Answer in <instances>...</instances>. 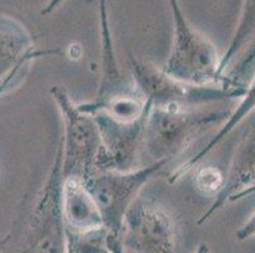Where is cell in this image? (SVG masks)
Returning <instances> with one entry per match:
<instances>
[{"label": "cell", "instance_id": "obj_1", "mask_svg": "<svg viewBox=\"0 0 255 253\" xmlns=\"http://www.w3.org/2000/svg\"><path fill=\"white\" fill-rule=\"evenodd\" d=\"M231 109H185L151 106L146 119L142 150L150 164L173 162L191 148L197 139L215 127H221Z\"/></svg>", "mask_w": 255, "mask_h": 253}, {"label": "cell", "instance_id": "obj_2", "mask_svg": "<svg viewBox=\"0 0 255 253\" xmlns=\"http://www.w3.org/2000/svg\"><path fill=\"white\" fill-rule=\"evenodd\" d=\"M173 18V42L165 66L170 78L198 86H225L233 84L220 73L221 57L212 42L187 19L177 0H170Z\"/></svg>", "mask_w": 255, "mask_h": 253}, {"label": "cell", "instance_id": "obj_3", "mask_svg": "<svg viewBox=\"0 0 255 253\" xmlns=\"http://www.w3.org/2000/svg\"><path fill=\"white\" fill-rule=\"evenodd\" d=\"M62 118V178L74 177L87 182L98 173V164L103 153L101 133L96 119L79 109L61 85L50 90Z\"/></svg>", "mask_w": 255, "mask_h": 253}, {"label": "cell", "instance_id": "obj_4", "mask_svg": "<svg viewBox=\"0 0 255 253\" xmlns=\"http://www.w3.org/2000/svg\"><path fill=\"white\" fill-rule=\"evenodd\" d=\"M132 81L151 106H177L194 109L220 101L241 99L245 89L225 86H198L170 78L161 67L147 60L129 56Z\"/></svg>", "mask_w": 255, "mask_h": 253}, {"label": "cell", "instance_id": "obj_5", "mask_svg": "<svg viewBox=\"0 0 255 253\" xmlns=\"http://www.w3.org/2000/svg\"><path fill=\"white\" fill-rule=\"evenodd\" d=\"M166 165V161H160L126 172L104 171L84 182L101 210L104 227L120 247H124L122 231L127 212L138 199L141 189Z\"/></svg>", "mask_w": 255, "mask_h": 253}, {"label": "cell", "instance_id": "obj_6", "mask_svg": "<svg viewBox=\"0 0 255 253\" xmlns=\"http://www.w3.org/2000/svg\"><path fill=\"white\" fill-rule=\"evenodd\" d=\"M62 143L37 196L28 232L19 253H66V226L61 209Z\"/></svg>", "mask_w": 255, "mask_h": 253}, {"label": "cell", "instance_id": "obj_7", "mask_svg": "<svg viewBox=\"0 0 255 253\" xmlns=\"http://www.w3.org/2000/svg\"><path fill=\"white\" fill-rule=\"evenodd\" d=\"M177 219L157 201L138 198L125 217V250L133 253H177Z\"/></svg>", "mask_w": 255, "mask_h": 253}, {"label": "cell", "instance_id": "obj_8", "mask_svg": "<svg viewBox=\"0 0 255 253\" xmlns=\"http://www.w3.org/2000/svg\"><path fill=\"white\" fill-rule=\"evenodd\" d=\"M92 117L96 119L103 143V153L99 160L98 172H126L137 169L135 166L138 151L142 148L147 117L132 123L120 122L103 113H97Z\"/></svg>", "mask_w": 255, "mask_h": 253}, {"label": "cell", "instance_id": "obj_9", "mask_svg": "<svg viewBox=\"0 0 255 253\" xmlns=\"http://www.w3.org/2000/svg\"><path fill=\"white\" fill-rule=\"evenodd\" d=\"M57 53V50H36L23 24L0 15V92L17 85L33 60Z\"/></svg>", "mask_w": 255, "mask_h": 253}, {"label": "cell", "instance_id": "obj_10", "mask_svg": "<svg viewBox=\"0 0 255 253\" xmlns=\"http://www.w3.org/2000/svg\"><path fill=\"white\" fill-rule=\"evenodd\" d=\"M255 192V118L252 120L243 136L239 139L231 159L229 172L226 175V184L215 199L210 208L197 220L198 226L219 212L227 203L244 199Z\"/></svg>", "mask_w": 255, "mask_h": 253}, {"label": "cell", "instance_id": "obj_11", "mask_svg": "<svg viewBox=\"0 0 255 253\" xmlns=\"http://www.w3.org/2000/svg\"><path fill=\"white\" fill-rule=\"evenodd\" d=\"M61 209L66 229L88 231L104 227L96 200L79 178H62Z\"/></svg>", "mask_w": 255, "mask_h": 253}, {"label": "cell", "instance_id": "obj_12", "mask_svg": "<svg viewBox=\"0 0 255 253\" xmlns=\"http://www.w3.org/2000/svg\"><path fill=\"white\" fill-rule=\"evenodd\" d=\"M107 1H99V31H101V52H102V74L99 81L98 92L94 101H104L111 97L118 96L125 92L136 89L135 84H128L125 80L120 64L117 61L113 47L112 31L108 17Z\"/></svg>", "mask_w": 255, "mask_h": 253}, {"label": "cell", "instance_id": "obj_13", "mask_svg": "<svg viewBox=\"0 0 255 253\" xmlns=\"http://www.w3.org/2000/svg\"><path fill=\"white\" fill-rule=\"evenodd\" d=\"M255 110V75L252 79V81L249 83V85L245 89L244 96L240 99V103L236 106L235 110L231 111L230 117L227 118L226 122L220 127V129L217 131V133L212 137L207 142V145L203 148L198 151V152L194 155L193 157H191L189 160L184 162V164L180 165L179 167H177L173 172L169 175V184H175L184 175H187L189 171H193L197 166H198L201 162L205 160V157L207 156L208 153L212 152L220 143L226 138L234 129L240 124L243 120L247 117H249L253 111Z\"/></svg>", "mask_w": 255, "mask_h": 253}, {"label": "cell", "instance_id": "obj_14", "mask_svg": "<svg viewBox=\"0 0 255 253\" xmlns=\"http://www.w3.org/2000/svg\"><path fill=\"white\" fill-rule=\"evenodd\" d=\"M66 253H125L115 245L106 227L70 231L66 229Z\"/></svg>", "mask_w": 255, "mask_h": 253}, {"label": "cell", "instance_id": "obj_15", "mask_svg": "<svg viewBox=\"0 0 255 253\" xmlns=\"http://www.w3.org/2000/svg\"><path fill=\"white\" fill-rule=\"evenodd\" d=\"M255 36V1H244L243 3V11L239 20L238 28L234 33L229 48L221 57V66L220 73L225 76L229 67L233 65L236 57L243 52L245 47L249 45L253 37Z\"/></svg>", "mask_w": 255, "mask_h": 253}, {"label": "cell", "instance_id": "obj_16", "mask_svg": "<svg viewBox=\"0 0 255 253\" xmlns=\"http://www.w3.org/2000/svg\"><path fill=\"white\" fill-rule=\"evenodd\" d=\"M255 75V36L249 45L236 57L229 70L225 73L230 83L236 87L247 89L249 83Z\"/></svg>", "mask_w": 255, "mask_h": 253}, {"label": "cell", "instance_id": "obj_17", "mask_svg": "<svg viewBox=\"0 0 255 253\" xmlns=\"http://www.w3.org/2000/svg\"><path fill=\"white\" fill-rule=\"evenodd\" d=\"M193 176V186L203 196L216 199L226 184V175L216 166L196 167Z\"/></svg>", "mask_w": 255, "mask_h": 253}, {"label": "cell", "instance_id": "obj_18", "mask_svg": "<svg viewBox=\"0 0 255 253\" xmlns=\"http://www.w3.org/2000/svg\"><path fill=\"white\" fill-rule=\"evenodd\" d=\"M236 240L239 242H244V241L255 238V212L249 217V219L236 231L235 233Z\"/></svg>", "mask_w": 255, "mask_h": 253}, {"label": "cell", "instance_id": "obj_19", "mask_svg": "<svg viewBox=\"0 0 255 253\" xmlns=\"http://www.w3.org/2000/svg\"><path fill=\"white\" fill-rule=\"evenodd\" d=\"M194 253H211V248L207 243H201L197 247V250L194 251Z\"/></svg>", "mask_w": 255, "mask_h": 253}, {"label": "cell", "instance_id": "obj_20", "mask_svg": "<svg viewBox=\"0 0 255 253\" xmlns=\"http://www.w3.org/2000/svg\"><path fill=\"white\" fill-rule=\"evenodd\" d=\"M8 242H9V237H5V238H3V240H0V251L4 250V247H5Z\"/></svg>", "mask_w": 255, "mask_h": 253}]
</instances>
